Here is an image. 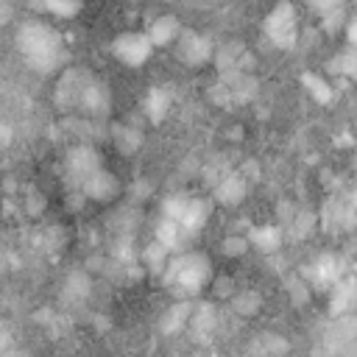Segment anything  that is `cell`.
<instances>
[{
    "instance_id": "cell-1",
    "label": "cell",
    "mask_w": 357,
    "mask_h": 357,
    "mask_svg": "<svg viewBox=\"0 0 357 357\" xmlns=\"http://www.w3.org/2000/svg\"><path fill=\"white\" fill-rule=\"evenodd\" d=\"M14 47H17L20 59L25 61V67L31 73H36V75L64 73L67 59H70L64 36L59 33V28H53L45 20L20 22V28L14 33Z\"/></svg>"
},
{
    "instance_id": "cell-2",
    "label": "cell",
    "mask_w": 357,
    "mask_h": 357,
    "mask_svg": "<svg viewBox=\"0 0 357 357\" xmlns=\"http://www.w3.org/2000/svg\"><path fill=\"white\" fill-rule=\"evenodd\" d=\"M162 282L176 301H195L201 290L215 282V271L204 251H184L170 259L167 271L162 273Z\"/></svg>"
},
{
    "instance_id": "cell-3",
    "label": "cell",
    "mask_w": 357,
    "mask_h": 357,
    "mask_svg": "<svg viewBox=\"0 0 357 357\" xmlns=\"http://www.w3.org/2000/svg\"><path fill=\"white\" fill-rule=\"evenodd\" d=\"M262 33L276 50H293L298 42V11L290 0H279L262 20Z\"/></svg>"
},
{
    "instance_id": "cell-4",
    "label": "cell",
    "mask_w": 357,
    "mask_h": 357,
    "mask_svg": "<svg viewBox=\"0 0 357 357\" xmlns=\"http://www.w3.org/2000/svg\"><path fill=\"white\" fill-rule=\"evenodd\" d=\"M106 165H103V159H100V153H98V148L92 145V142H81V145H73L70 151H67V156H64V176H67V181H70V187H75L78 192H81V187L98 173V170H103Z\"/></svg>"
},
{
    "instance_id": "cell-5",
    "label": "cell",
    "mask_w": 357,
    "mask_h": 357,
    "mask_svg": "<svg viewBox=\"0 0 357 357\" xmlns=\"http://www.w3.org/2000/svg\"><path fill=\"white\" fill-rule=\"evenodd\" d=\"M326 357H357V315H337L324 332L321 343Z\"/></svg>"
},
{
    "instance_id": "cell-6",
    "label": "cell",
    "mask_w": 357,
    "mask_h": 357,
    "mask_svg": "<svg viewBox=\"0 0 357 357\" xmlns=\"http://www.w3.org/2000/svg\"><path fill=\"white\" fill-rule=\"evenodd\" d=\"M109 50H112V56L120 64H126V67H142L151 59V53H153V42H151L148 31H123V33H117L112 39Z\"/></svg>"
},
{
    "instance_id": "cell-7",
    "label": "cell",
    "mask_w": 357,
    "mask_h": 357,
    "mask_svg": "<svg viewBox=\"0 0 357 357\" xmlns=\"http://www.w3.org/2000/svg\"><path fill=\"white\" fill-rule=\"evenodd\" d=\"M89 81H92V75H89L86 70H81V67H67V70L59 75V81H56V106H59L61 112H78L81 98H84Z\"/></svg>"
},
{
    "instance_id": "cell-8",
    "label": "cell",
    "mask_w": 357,
    "mask_h": 357,
    "mask_svg": "<svg viewBox=\"0 0 357 357\" xmlns=\"http://www.w3.org/2000/svg\"><path fill=\"white\" fill-rule=\"evenodd\" d=\"M176 59L187 67H204V64L215 61V47L206 33L187 28V31H181V36L176 42Z\"/></svg>"
},
{
    "instance_id": "cell-9",
    "label": "cell",
    "mask_w": 357,
    "mask_h": 357,
    "mask_svg": "<svg viewBox=\"0 0 357 357\" xmlns=\"http://www.w3.org/2000/svg\"><path fill=\"white\" fill-rule=\"evenodd\" d=\"M307 276H310L307 282L315 290H335L343 282V259L337 254H321L307 268Z\"/></svg>"
},
{
    "instance_id": "cell-10",
    "label": "cell",
    "mask_w": 357,
    "mask_h": 357,
    "mask_svg": "<svg viewBox=\"0 0 357 357\" xmlns=\"http://www.w3.org/2000/svg\"><path fill=\"white\" fill-rule=\"evenodd\" d=\"M215 64L220 70V75H231V73H251L254 70V56L240 45V42H226L215 50Z\"/></svg>"
},
{
    "instance_id": "cell-11",
    "label": "cell",
    "mask_w": 357,
    "mask_h": 357,
    "mask_svg": "<svg viewBox=\"0 0 357 357\" xmlns=\"http://www.w3.org/2000/svg\"><path fill=\"white\" fill-rule=\"evenodd\" d=\"M109 109H112V95H109L106 84L92 75L89 86H86V92H84V98H81L78 112H81L84 117H89V120H103V117H109Z\"/></svg>"
},
{
    "instance_id": "cell-12",
    "label": "cell",
    "mask_w": 357,
    "mask_h": 357,
    "mask_svg": "<svg viewBox=\"0 0 357 357\" xmlns=\"http://www.w3.org/2000/svg\"><path fill=\"white\" fill-rule=\"evenodd\" d=\"M120 192H123V184H120V178H117L109 167L98 170V173L81 187V195H84V198H92V201H98V204H109V201H114Z\"/></svg>"
},
{
    "instance_id": "cell-13",
    "label": "cell",
    "mask_w": 357,
    "mask_h": 357,
    "mask_svg": "<svg viewBox=\"0 0 357 357\" xmlns=\"http://www.w3.org/2000/svg\"><path fill=\"white\" fill-rule=\"evenodd\" d=\"M218 324H220V318H218V307H215L212 301H195L187 332L192 335V340L206 343V340H212V335L218 332Z\"/></svg>"
},
{
    "instance_id": "cell-14",
    "label": "cell",
    "mask_w": 357,
    "mask_h": 357,
    "mask_svg": "<svg viewBox=\"0 0 357 357\" xmlns=\"http://www.w3.org/2000/svg\"><path fill=\"white\" fill-rule=\"evenodd\" d=\"M209 215H212V201L209 198H190L184 212H181V218L176 223L181 226V234L190 240V237H195L209 223Z\"/></svg>"
},
{
    "instance_id": "cell-15",
    "label": "cell",
    "mask_w": 357,
    "mask_h": 357,
    "mask_svg": "<svg viewBox=\"0 0 357 357\" xmlns=\"http://www.w3.org/2000/svg\"><path fill=\"white\" fill-rule=\"evenodd\" d=\"M192 307L195 301H173L162 318H159V332L162 335H178L190 326V318H192Z\"/></svg>"
},
{
    "instance_id": "cell-16",
    "label": "cell",
    "mask_w": 357,
    "mask_h": 357,
    "mask_svg": "<svg viewBox=\"0 0 357 357\" xmlns=\"http://www.w3.org/2000/svg\"><path fill=\"white\" fill-rule=\"evenodd\" d=\"M248 195V178L243 173H226L218 184H215V198L223 206H237L243 198Z\"/></svg>"
},
{
    "instance_id": "cell-17",
    "label": "cell",
    "mask_w": 357,
    "mask_h": 357,
    "mask_svg": "<svg viewBox=\"0 0 357 357\" xmlns=\"http://www.w3.org/2000/svg\"><path fill=\"white\" fill-rule=\"evenodd\" d=\"M181 22L176 14H162L148 25V36L153 42V47H165V45H176L181 36Z\"/></svg>"
},
{
    "instance_id": "cell-18",
    "label": "cell",
    "mask_w": 357,
    "mask_h": 357,
    "mask_svg": "<svg viewBox=\"0 0 357 357\" xmlns=\"http://www.w3.org/2000/svg\"><path fill=\"white\" fill-rule=\"evenodd\" d=\"M170 106H173L170 92H167L165 86H151V89H148V95H145V100H142V114H145V120H148V123L159 126V123L167 117Z\"/></svg>"
},
{
    "instance_id": "cell-19",
    "label": "cell",
    "mask_w": 357,
    "mask_h": 357,
    "mask_svg": "<svg viewBox=\"0 0 357 357\" xmlns=\"http://www.w3.org/2000/svg\"><path fill=\"white\" fill-rule=\"evenodd\" d=\"M324 220H326L329 229L332 226L335 229H354L357 226V209L346 198H332L326 204V209H324Z\"/></svg>"
},
{
    "instance_id": "cell-20",
    "label": "cell",
    "mask_w": 357,
    "mask_h": 357,
    "mask_svg": "<svg viewBox=\"0 0 357 357\" xmlns=\"http://www.w3.org/2000/svg\"><path fill=\"white\" fill-rule=\"evenodd\" d=\"M31 11L36 14H50L59 20H75L84 8V0H25Z\"/></svg>"
},
{
    "instance_id": "cell-21",
    "label": "cell",
    "mask_w": 357,
    "mask_h": 357,
    "mask_svg": "<svg viewBox=\"0 0 357 357\" xmlns=\"http://www.w3.org/2000/svg\"><path fill=\"white\" fill-rule=\"evenodd\" d=\"M287 351H290V343L279 332H262L251 343V354L254 357H287Z\"/></svg>"
},
{
    "instance_id": "cell-22",
    "label": "cell",
    "mask_w": 357,
    "mask_h": 357,
    "mask_svg": "<svg viewBox=\"0 0 357 357\" xmlns=\"http://www.w3.org/2000/svg\"><path fill=\"white\" fill-rule=\"evenodd\" d=\"M112 139H114V145H117V151L120 153H126V156H131V153H137L139 151V145H142V131L139 128H134L131 123H112Z\"/></svg>"
},
{
    "instance_id": "cell-23",
    "label": "cell",
    "mask_w": 357,
    "mask_h": 357,
    "mask_svg": "<svg viewBox=\"0 0 357 357\" xmlns=\"http://www.w3.org/2000/svg\"><path fill=\"white\" fill-rule=\"evenodd\" d=\"M332 296V304H329V312L337 318V315H349L351 312V304L357 301V282H349L343 279L335 290H329Z\"/></svg>"
},
{
    "instance_id": "cell-24",
    "label": "cell",
    "mask_w": 357,
    "mask_h": 357,
    "mask_svg": "<svg viewBox=\"0 0 357 357\" xmlns=\"http://www.w3.org/2000/svg\"><path fill=\"white\" fill-rule=\"evenodd\" d=\"M301 84H304V89L312 95L315 103L326 106V103L335 100V86L329 84V78H324V75H318V73H304V75H301Z\"/></svg>"
},
{
    "instance_id": "cell-25",
    "label": "cell",
    "mask_w": 357,
    "mask_h": 357,
    "mask_svg": "<svg viewBox=\"0 0 357 357\" xmlns=\"http://www.w3.org/2000/svg\"><path fill=\"white\" fill-rule=\"evenodd\" d=\"M248 240H251V245H257L262 254H273V251H279L282 248V229L279 226H257V229H251V234H248Z\"/></svg>"
},
{
    "instance_id": "cell-26",
    "label": "cell",
    "mask_w": 357,
    "mask_h": 357,
    "mask_svg": "<svg viewBox=\"0 0 357 357\" xmlns=\"http://www.w3.org/2000/svg\"><path fill=\"white\" fill-rule=\"evenodd\" d=\"M170 259H173V251H170L167 245H162L159 240H153V243L145 245V251H142V262H145V268H148L151 273H165L167 265H170Z\"/></svg>"
},
{
    "instance_id": "cell-27",
    "label": "cell",
    "mask_w": 357,
    "mask_h": 357,
    "mask_svg": "<svg viewBox=\"0 0 357 357\" xmlns=\"http://www.w3.org/2000/svg\"><path fill=\"white\" fill-rule=\"evenodd\" d=\"M89 290H92L89 276H86L84 271H73V273L67 276L64 287H61V296H64L70 304H81V301L89 296Z\"/></svg>"
},
{
    "instance_id": "cell-28",
    "label": "cell",
    "mask_w": 357,
    "mask_h": 357,
    "mask_svg": "<svg viewBox=\"0 0 357 357\" xmlns=\"http://www.w3.org/2000/svg\"><path fill=\"white\" fill-rule=\"evenodd\" d=\"M229 304L240 318H254L262 310V296L257 290H237Z\"/></svg>"
},
{
    "instance_id": "cell-29",
    "label": "cell",
    "mask_w": 357,
    "mask_h": 357,
    "mask_svg": "<svg viewBox=\"0 0 357 357\" xmlns=\"http://www.w3.org/2000/svg\"><path fill=\"white\" fill-rule=\"evenodd\" d=\"M326 70H329L332 75H337V78H357V50L343 47V50L326 64Z\"/></svg>"
},
{
    "instance_id": "cell-30",
    "label": "cell",
    "mask_w": 357,
    "mask_h": 357,
    "mask_svg": "<svg viewBox=\"0 0 357 357\" xmlns=\"http://www.w3.org/2000/svg\"><path fill=\"white\" fill-rule=\"evenodd\" d=\"M312 226H315V215L310 212V209H301V212H293L290 215V234L293 237H307L310 231H312Z\"/></svg>"
},
{
    "instance_id": "cell-31",
    "label": "cell",
    "mask_w": 357,
    "mask_h": 357,
    "mask_svg": "<svg viewBox=\"0 0 357 357\" xmlns=\"http://www.w3.org/2000/svg\"><path fill=\"white\" fill-rule=\"evenodd\" d=\"M248 245H251L248 237H243V234H229V237H223L220 251H223L226 257H243V254L248 251Z\"/></svg>"
},
{
    "instance_id": "cell-32",
    "label": "cell",
    "mask_w": 357,
    "mask_h": 357,
    "mask_svg": "<svg viewBox=\"0 0 357 357\" xmlns=\"http://www.w3.org/2000/svg\"><path fill=\"white\" fill-rule=\"evenodd\" d=\"M310 8L318 11L321 17H326L335 11H346V0H310Z\"/></svg>"
},
{
    "instance_id": "cell-33",
    "label": "cell",
    "mask_w": 357,
    "mask_h": 357,
    "mask_svg": "<svg viewBox=\"0 0 357 357\" xmlns=\"http://www.w3.org/2000/svg\"><path fill=\"white\" fill-rule=\"evenodd\" d=\"M212 287H215V296H218V298H229V301H231V296H234L231 276H215Z\"/></svg>"
},
{
    "instance_id": "cell-34",
    "label": "cell",
    "mask_w": 357,
    "mask_h": 357,
    "mask_svg": "<svg viewBox=\"0 0 357 357\" xmlns=\"http://www.w3.org/2000/svg\"><path fill=\"white\" fill-rule=\"evenodd\" d=\"M346 47H351V50H357V17H351L349 20V25H346Z\"/></svg>"
},
{
    "instance_id": "cell-35",
    "label": "cell",
    "mask_w": 357,
    "mask_h": 357,
    "mask_svg": "<svg viewBox=\"0 0 357 357\" xmlns=\"http://www.w3.org/2000/svg\"><path fill=\"white\" fill-rule=\"evenodd\" d=\"M8 139H11V128L8 123H3V145H8Z\"/></svg>"
},
{
    "instance_id": "cell-36",
    "label": "cell",
    "mask_w": 357,
    "mask_h": 357,
    "mask_svg": "<svg viewBox=\"0 0 357 357\" xmlns=\"http://www.w3.org/2000/svg\"><path fill=\"white\" fill-rule=\"evenodd\" d=\"M354 6H357V0H354Z\"/></svg>"
},
{
    "instance_id": "cell-37",
    "label": "cell",
    "mask_w": 357,
    "mask_h": 357,
    "mask_svg": "<svg viewBox=\"0 0 357 357\" xmlns=\"http://www.w3.org/2000/svg\"><path fill=\"white\" fill-rule=\"evenodd\" d=\"M307 3H310V0H307Z\"/></svg>"
}]
</instances>
